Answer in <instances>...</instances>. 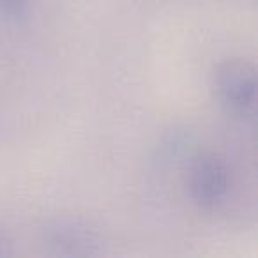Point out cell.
Instances as JSON below:
<instances>
[{
    "instance_id": "6da1fadb",
    "label": "cell",
    "mask_w": 258,
    "mask_h": 258,
    "mask_svg": "<svg viewBox=\"0 0 258 258\" xmlns=\"http://www.w3.org/2000/svg\"><path fill=\"white\" fill-rule=\"evenodd\" d=\"M216 90L228 113L253 120L256 78L254 69L244 60H226L216 71Z\"/></svg>"
},
{
    "instance_id": "7a4b0ae2",
    "label": "cell",
    "mask_w": 258,
    "mask_h": 258,
    "mask_svg": "<svg viewBox=\"0 0 258 258\" xmlns=\"http://www.w3.org/2000/svg\"><path fill=\"white\" fill-rule=\"evenodd\" d=\"M43 242L48 251L62 256H90L103 253V237L82 219L62 218L46 225Z\"/></svg>"
},
{
    "instance_id": "3957f363",
    "label": "cell",
    "mask_w": 258,
    "mask_h": 258,
    "mask_svg": "<svg viewBox=\"0 0 258 258\" xmlns=\"http://www.w3.org/2000/svg\"><path fill=\"white\" fill-rule=\"evenodd\" d=\"M230 186L232 175L225 159L216 154L197 158L189 173V193L200 207L212 209L223 204L230 193Z\"/></svg>"
},
{
    "instance_id": "277c9868",
    "label": "cell",
    "mask_w": 258,
    "mask_h": 258,
    "mask_svg": "<svg viewBox=\"0 0 258 258\" xmlns=\"http://www.w3.org/2000/svg\"><path fill=\"white\" fill-rule=\"evenodd\" d=\"M32 13V0H0V16L9 22H25Z\"/></svg>"
},
{
    "instance_id": "5b68a950",
    "label": "cell",
    "mask_w": 258,
    "mask_h": 258,
    "mask_svg": "<svg viewBox=\"0 0 258 258\" xmlns=\"http://www.w3.org/2000/svg\"><path fill=\"white\" fill-rule=\"evenodd\" d=\"M6 254H11V244L4 237H0V256H6Z\"/></svg>"
}]
</instances>
